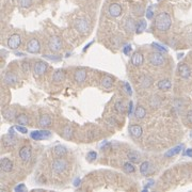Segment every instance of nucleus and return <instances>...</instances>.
<instances>
[{
	"instance_id": "1",
	"label": "nucleus",
	"mask_w": 192,
	"mask_h": 192,
	"mask_svg": "<svg viewBox=\"0 0 192 192\" xmlns=\"http://www.w3.org/2000/svg\"><path fill=\"white\" fill-rule=\"evenodd\" d=\"M171 25H172V19L167 12L159 13L155 18V27L158 31L165 32L171 28Z\"/></svg>"
},
{
	"instance_id": "2",
	"label": "nucleus",
	"mask_w": 192,
	"mask_h": 192,
	"mask_svg": "<svg viewBox=\"0 0 192 192\" xmlns=\"http://www.w3.org/2000/svg\"><path fill=\"white\" fill-rule=\"evenodd\" d=\"M148 62L155 66V67H160V66H163L167 62V59H165V56H163L162 53H158V51H155V53H150L148 56Z\"/></svg>"
},
{
	"instance_id": "3",
	"label": "nucleus",
	"mask_w": 192,
	"mask_h": 192,
	"mask_svg": "<svg viewBox=\"0 0 192 192\" xmlns=\"http://www.w3.org/2000/svg\"><path fill=\"white\" fill-rule=\"evenodd\" d=\"M68 163L65 159H63V157H59L57 159H55L53 162H51V170L53 172L60 174V173H63L65 170L67 169Z\"/></svg>"
},
{
	"instance_id": "4",
	"label": "nucleus",
	"mask_w": 192,
	"mask_h": 192,
	"mask_svg": "<svg viewBox=\"0 0 192 192\" xmlns=\"http://www.w3.org/2000/svg\"><path fill=\"white\" fill-rule=\"evenodd\" d=\"M26 49H27L28 53H40L41 45H40V42H39L38 39H34V38L31 39V40L27 43Z\"/></svg>"
},
{
	"instance_id": "5",
	"label": "nucleus",
	"mask_w": 192,
	"mask_h": 192,
	"mask_svg": "<svg viewBox=\"0 0 192 192\" xmlns=\"http://www.w3.org/2000/svg\"><path fill=\"white\" fill-rule=\"evenodd\" d=\"M20 43H21V38L20 35L17 33H14V34L10 35V38L8 39V47L10 49H17L19 47Z\"/></svg>"
},
{
	"instance_id": "6",
	"label": "nucleus",
	"mask_w": 192,
	"mask_h": 192,
	"mask_svg": "<svg viewBox=\"0 0 192 192\" xmlns=\"http://www.w3.org/2000/svg\"><path fill=\"white\" fill-rule=\"evenodd\" d=\"M31 155H32V152H31V147L29 145H25L19 150V157L23 160L24 163H28L30 161Z\"/></svg>"
},
{
	"instance_id": "7",
	"label": "nucleus",
	"mask_w": 192,
	"mask_h": 192,
	"mask_svg": "<svg viewBox=\"0 0 192 192\" xmlns=\"http://www.w3.org/2000/svg\"><path fill=\"white\" fill-rule=\"evenodd\" d=\"M48 47L51 51H59V50L62 48V41L59 36H53V38H50L49 40V43H48Z\"/></svg>"
},
{
	"instance_id": "8",
	"label": "nucleus",
	"mask_w": 192,
	"mask_h": 192,
	"mask_svg": "<svg viewBox=\"0 0 192 192\" xmlns=\"http://www.w3.org/2000/svg\"><path fill=\"white\" fill-rule=\"evenodd\" d=\"M51 136V132L48 130H34L30 133V137L35 141H40L43 139H48Z\"/></svg>"
},
{
	"instance_id": "9",
	"label": "nucleus",
	"mask_w": 192,
	"mask_h": 192,
	"mask_svg": "<svg viewBox=\"0 0 192 192\" xmlns=\"http://www.w3.org/2000/svg\"><path fill=\"white\" fill-rule=\"evenodd\" d=\"M75 27L80 33H87L90 29V26H89V23H87V20L85 18H79V19L76 21L75 24Z\"/></svg>"
},
{
	"instance_id": "10",
	"label": "nucleus",
	"mask_w": 192,
	"mask_h": 192,
	"mask_svg": "<svg viewBox=\"0 0 192 192\" xmlns=\"http://www.w3.org/2000/svg\"><path fill=\"white\" fill-rule=\"evenodd\" d=\"M128 130H129V133L132 138H135V139H139L141 138L142 136V127L140 126V125H137V124H131L129 125V127H128Z\"/></svg>"
},
{
	"instance_id": "11",
	"label": "nucleus",
	"mask_w": 192,
	"mask_h": 192,
	"mask_svg": "<svg viewBox=\"0 0 192 192\" xmlns=\"http://www.w3.org/2000/svg\"><path fill=\"white\" fill-rule=\"evenodd\" d=\"M178 75L184 79H188L191 76V68L186 63H182L178 66Z\"/></svg>"
},
{
	"instance_id": "12",
	"label": "nucleus",
	"mask_w": 192,
	"mask_h": 192,
	"mask_svg": "<svg viewBox=\"0 0 192 192\" xmlns=\"http://www.w3.org/2000/svg\"><path fill=\"white\" fill-rule=\"evenodd\" d=\"M108 13L111 17H119L122 14V7L119 3H112L108 8Z\"/></svg>"
},
{
	"instance_id": "13",
	"label": "nucleus",
	"mask_w": 192,
	"mask_h": 192,
	"mask_svg": "<svg viewBox=\"0 0 192 192\" xmlns=\"http://www.w3.org/2000/svg\"><path fill=\"white\" fill-rule=\"evenodd\" d=\"M46 70H47V63L43 62V61H39V62H36L34 64V67H33L34 75L41 76L44 73H46Z\"/></svg>"
},
{
	"instance_id": "14",
	"label": "nucleus",
	"mask_w": 192,
	"mask_h": 192,
	"mask_svg": "<svg viewBox=\"0 0 192 192\" xmlns=\"http://www.w3.org/2000/svg\"><path fill=\"white\" fill-rule=\"evenodd\" d=\"M144 62V57L141 53H135L131 56V63L133 66H140Z\"/></svg>"
},
{
	"instance_id": "15",
	"label": "nucleus",
	"mask_w": 192,
	"mask_h": 192,
	"mask_svg": "<svg viewBox=\"0 0 192 192\" xmlns=\"http://www.w3.org/2000/svg\"><path fill=\"white\" fill-rule=\"evenodd\" d=\"M39 125L42 128H47L51 125V117L47 114H42L39 120Z\"/></svg>"
},
{
	"instance_id": "16",
	"label": "nucleus",
	"mask_w": 192,
	"mask_h": 192,
	"mask_svg": "<svg viewBox=\"0 0 192 192\" xmlns=\"http://www.w3.org/2000/svg\"><path fill=\"white\" fill-rule=\"evenodd\" d=\"M74 79L77 83H82L87 79V72L85 70H77L74 74Z\"/></svg>"
},
{
	"instance_id": "17",
	"label": "nucleus",
	"mask_w": 192,
	"mask_h": 192,
	"mask_svg": "<svg viewBox=\"0 0 192 192\" xmlns=\"http://www.w3.org/2000/svg\"><path fill=\"white\" fill-rule=\"evenodd\" d=\"M1 169L3 172H11L13 169V163L9 158H2L1 159Z\"/></svg>"
},
{
	"instance_id": "18",
	"label": "nucleus",
	"mask_w": 192,
	"mask_h": 192,
	"mask_svg": "<svg viewBox=\"0 0 192 192\" xmlns=\"http://www.w3.org/2000/svg\"><path fill=\"white\" fill-rule=\"evenodd\" d=\"M157 87L161 91H168L172 87V83L169 79H161L160 81H158Z\"/></svg>"
},
{
	"instance_id": "19",
	"label": "nucleus",
	"mask_w": 192,
	"mask_h": 192,
	"mask_svg": "<svg viewBox=\"0 0 192 192\" xmlns=\"http://www.w3.org/2000/svg\"><path fill=\"white\" fill-rule=\"evenodd\" d=\"M100 83H102V87H105V89H110V87L113 85V78L107 75L102 78V81H100Z\"/></svg>"
},
{
	"instance_id": "20",
	"label": "nucleus",
	"mask_w": 192,
	"mask_h": 192,
	"mask_svg": "<svg viewBox=\"0 0 192 192\" xmlns=\"http://www.w3.org/2000/svg\"><path fill=\"white\" fill-rule=\"evenodd\" d=\"M16 122H17V124L26 126V125L29 124V117L25 113H20V114H18L16 116Z\"/></svg>"
},
{
	"instance_id": "21",
	"label": "nucleus",
	"mask_w": 192,
	"mask_h": 192,
	"mask_svg": "<svg viewBox=\"0 0 192 192\" xmlns=\"http://www.w3.org/2000/svg\"><path fill=\"white\" fill-rule=\"evenodd\" d=\"M135 115L137 119H139V120L144 119L145 115H146V110H145V108L142 107V106H138L135 110Z\"/></svg>"
},
{
	"instance_id": "22",
	"label": "nucleus",
	"mask_w": 192,
	"mask_h": 192,
	"mask_svg": "<svg viewBox=\"0 0 192 192\" xmlns=\"http://www.w3.org/2000/svg\"><path fill=\"white\" fill-rule=\"evenodd\" d=\"M53 152H55V154L57 155L58 157H64L65 155L67 154L66 147L63 146V145H58V146H56Z\"/></svg>"
},
{
	"instance_id": "23",
	"label": "nucleus",
	"mask_w": 192,
	"mask_h": 192,
	"mask_svg": "<svg viewBox=\"0 0 192 192\" xmlns=\"http://www.w3.org/2000/svg\"><path fill=\"white\" fill-rule=\"evenodd\" d=\"M150 162L144 161L141 163V165H140V173L142 175H144V176H146V175L150 173Z\"/></svg>"
},
{
	"instance_id": "24",
	"label": "nucleus",
	"mask_w": 192,
	"mask_h": 192,
	"mask_svg": "<svg viewBox=\"0 0 192 192\" xmlns=\"http://www.w3.org/2000/svg\"><path fill=\"white\" fill-rule=\"evenodd\" d=\"M136 26H137V25H136L135 21H133L131 18H127V19L125 20V23H124L125 29H126L127 31H129V32L136 30Z\"/></svg>"
},
{
	"instance_id": "25",
	"label": "nucleus",
	"mask_w": 192,
	"mask_h": 192,
	"mask_svg": "<svg viewBox=\"0 0 192 192\" xmlns=\"http://www.w3.org/2000/svg\"><path fill=\"white\" fill-rule=\"evenodd\" d=\"M140 83L143 87H150L153 83V79L150 77V76H142L141 79H140Z\"/></svg>"
},
{
	"instance_id": "26",
	"label": "nucleus",
	"mask_w": 192,
	"mask_h": 192,
	"mask_svg": "<svg viewBox=\"0 0 192 192\" xmlns=\"http://www.w3.org/2000/svg\"><path fill=\"white\" fill-rule=\"evenodd\" d=\"M182 145H177V146L173 147L172 150H170L169 152H167L165 154V157H172V156H175V155L179 154L182 152Z\"/></svg>"
},
{
	"instance_id": "27",
	"label": "nucleus",
	"mask_w": 192,
	"mask_h": 192,
	"mask_svg": "<svg viewBox=\"0 0 192 192\" xmlns=\"http://www.w3.org/2000/svg\"><path fill=\"white\" fill-rule=\"evenodd\" d=\"M64 78H65V73L63 72V70H57L53 76V80L55 82H61V81L64 80Z\"/></svg>"
},
{
	"instance_id": "28",
	"label": "nucleus",
	"mask_w": 192,
	"mask_h": 192,
	"mask_svg": "<svg viewBox=\"0 0 192 192\" xmlns=\"http://www.w3.org/2000/svg\"><path fill=\"white\" fill-rule=\"evenodd\" d=\"M4 81H5V83L12 85H14V83H16L17 78H16V76L14 75V74H12V73H8V74L4 76Z\"/></svg>"
},
{
	"instance_id": "29",
	"label": "nucleus",
	"mask_w": 192,
	"mask_h": 192,
	"mask_svg": "<svg viewBox=\"0 0 192 192\" xmlns=\"http://www.w3.org/2000/svg\"><path fill=\"white\" fill-rule=\"evenodd\" d=\"M127 156H128V159H129V161L135 162V163L140 162V160H141V158H140V155L138 154L137 152H135V150H131V152H129Z\"/></svg>"
},
{
	"instance_id": "30",
	"label": "nucleus",
	"mask_w": 192,
	"mask_h": 192,
	"mask_svg": "<svg viewBox=\"0 0 192 192\" xmlns=\"http://www.w3.org/2000/svg\"><path fill=\"white\" fill-rule=\"evenodd\" d=\"M3 144L5 145V146H13V145L15 144V139L12 137V136H5V137H3Z\"/></svg>"
},
{
	"instance_id": "31",
	"label": "nucleus",
	"mask_w": 192,
	"mask_h": 192,
	"mask_svg": "<svg viewBox=\"0 0 192 192\" xmlns=\"http://www.w3.org/2000/svg\"><path fill=\"white\" fill-rule=\"evenodd\" d=\"M146 29V21L145 20H140L139 23L136 26V32L137 33H141Z\"/></svg>"
},
{
	"instance_id": "32",
	"label": "nucleus",
	"mask_w": 192,
	"mask_h": 192,
	"mask_svg": "<svg viewBox=\"0 0 192 192\" xmlns=\"http://www.w3.org/2000/svg\"><path fill=\"white\" fill-rule=\"evenodd\" d=\"M14 115H15V112H14V110H12V109L5 110L4 112H3V116H4L5 120H8V121H12L13 119L15 117Z\"/></svg>"
},
{
	"instance_id": "33",
	"label": "nucleus",
	"mask_w": 192,
	"mask_h": 192,
	"mask_svg": "<svg viewBox=\"0 0 192 192\" xmlns=\"http://www.w3.org/2000/svg\"><path fill=\"white\" fill-rule=\"evenodd\" d=\"M123 168H124V170L127 173H133L136 171L135 165H132V163H130V162H125L124 167H123Z\"/></svg>"
},
{
	"instance_id": "34",
	"label": "nucleus",
	"mask_w": 192,
	"mask_h": 192,
	"mask_svg": "<svg viewBox=\"0 0 192 192\" xmlns=\"http://www.w3.org/2000/svg\"><path fill=\"white\" fill-rule=\"evenodd\" d=\"M114 107H115V110H116L119 113H124L125 112V106L122 102H117L116 104H115Z\"/></svg>"
},
{
	"instance_id": "35",
	"label": "nucleus",
	"mask_w": 192,
	"mask_h": 192,
	"mask_svg": "<svg viewBox=\"0 0 192 192\" xmlns=\"http://www.w3.org/2000/svg\"><path fill=\"white\" fill-rule=\"evenodd\" d=\"M63 136H64L66 139H70V138H72V136H73L72 128H70V126H66V127L64 128V130H63Z\"/></svg>"
},
{
	"instance_id": "36",
	"label": "nucleus",
	"mask_w": 192,
	"mask_h": 192,
	"mask_svg": "<svg viewBox=\"0 0 192 192\" xmlns=\"http://www.w3.org/2000/svg\"><path fill=\"white\" fill-rule=\"evenodd\" d=\"M19 4L21 8L27 9L32 4V0H19Z\"/></svg>"
},
{
	"instance_id": "37",
	"label": "nucleus",
	"mask_w": 192,
	"mask_h": 192,
	"mask_svg": "<svg viewBox=\"0 0 192 192\" xmlns=\"http://www.w3.org/2000/svg\"><path fill=\"white\" fill-rule=\"evenodd\" d=\"M96 157H97V154H96V152H89L87 155V158L89 161H94L95 159H96Z\"/></svg>"
},
{
	"instance_id": "38",
	"label": "nucleus",
	"mask_w": 192,
	"mask_h": 192,
	"mask_svg": "<svg viewBox=\"0 0 192 192\" xmlns=\"http://www.w3.org/2000/svg\"><path fill=\"white\" fill-rule=\"evenodd\" d=\"M14 128H15L18 132H20V133H27L28 132V129L25 127V126H23V125H16Z\"/></svg>"
},
{
	"instance_id": "39",
	"label": "nucleus",
	"mask_w": 192,
	"mask_h": 192,
	"mask_svg": "<svg viewBox=\"0 0 192 192\" xmlns=\"http://www.w3.org/2000/svg\"><path fill=\"white\" fill-rule=\"evenodd\" d=\"M154 13H153V7H148V9L146 10V17L147 19H152Z\"/></svg>"
},
{
	"instance_id": "40",
	"label": "nucleus",
	"mask_w": 192,
	"mask_h": 192,
	"mask_svg": "<svg viewBox=\"0 0 192 192\" xmlns=\"http://www.w3.org/2000/svg\"><path fill=\"white\" fill-rule=\"evenodd\" d=\"M123 53H125L126 56H129L130 53H131V46L130 45H126L124 48H123Z\"/></svg>"
},
{
	"instance_id": "41",
	"label": "nucleus",
	"mask_w": 192,
	"mask_h": 192,
	"mask_svg": "<svg viewBox=\"0 0 192 192\" xmlns=\"http://www.w3.org/2000/svg\"><path fill=\"white\" fill-rule=\"evenodd\" d=\"M153 46H154V48H156V49H158V50H160V51H167V48H165V47H162V46H160L159 44H153Z\"/></svg>"
},
{
	"instance_id": "42",
	"label": "nucleus",
	"mask_w": 192,
	"mask_h": 192,
	"mask_svg": "<svg viewBox=\"0 0 192 192\" xmlns=\"http://www.w3.org/2000/svg\"><path fill=\"white\" fill-rule=\"evenodd\" d=\"M187 121L190 124H192V110H189L187 112Z\"/></svg>"
},
{
	"instance_id": "43",
	"label": "nucleus",
	"mask_w": 192,
	"mask_h": 192,
	"mask_svg": "<svg viewBox=\"0 0 192 192\" xmlns=\"http://www.w3.org/2000/svg\"><path fill=\"white\" fill-rule=\"evenodd\" d=\"M15 191H26L25 185L21 184V185H19V186H17V187H15Z\"/></svg>"
},
{
	"instance_id": "44",
	"label": "nucleus",
	"mask_w": 192,
	"mask_h": 192,
	"mask_svg": "<svg viewBox=\"0 0 192 192\" xmlns=\"http://www.w3.org/2000/svg\"><path fill=\"white\" fill-rule=\"evenodd\" d=\"M124 87H125V89H126V92H127L128 94H131V87H130V85H128L127 82L124 83Z\"/></svg>"
},
{
	"instance_id": "45",
	"label": "nucleus",
	"mask_w": 192,
	"mask_h": 192,
	"mask_svg": "<svg viewBox=\"0 0 192 192\" xmlns=\"http://www.w3.org/2000/svg\"><path fill=\"white\" fill-rule=\"evenodd\" d=\"M29 66H30V65H29V63H28V62H25V63H24V64H23L24 70H25L26 73L29 72Z\"/></svg>"
},
{
	"instance_id": "46",
	"label": "nucleus",
	"mask_w": 192,
	"mask_h": 192,
	"mask_svg": "<svg viewBox=\"0 0 192 192\" xmlns=\"http://www.w3.org/2000/svg\"><path fill=\"white\" fill-rule=\"evenodd\" d=\"M186 155H187V156H189V157H192V148H189V150H187V152H186Z\"/></svg>"
},
{
	"instance_id": "47",
	"label": "nucleus",
	"mask_w": 192,
	"mask_h": 192,
	"mask_svg": "<svg viewBox=\"0 0 192 192\" xmlns=\"http://www.w3.org/2000/svg\"><path fill=\"white\" fill-rule=\"evenodd\" d=\"M131 110H132V102H130V107H129V111H128V113H129V114H131Z\"/></svg>"
},
{
	"instance_id": "48",
	"label": "nucleus",
	"mask_w": 192,
	"mask_h": 192,
	"mask_svg": "<svg viewBox=\"0 0 192 192\" xmlns=\"http://www.w3.org/2000/svg\"><path fill=\"white\" fill-rule=\"evenodd\" d=\"M190 138H192V130H191V132H190Z\"/></svg>"
}]
</instances>
